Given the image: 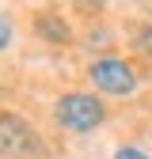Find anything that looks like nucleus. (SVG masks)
<instances>
[{
    "label": "nucleus",
    "mask_w": 152,
    "mask_h": 159,
    "mask_svg": "<svg viewBox=\"0 0 152 159\" xmlns=\"http://www.w3.org/2000/svg\"><path fill=\"white\" fill-rule=\"evenodd\" d=\"M107 117V106L99 102L95 95H65L61 102H57V121L72 133H91L99 129Z\"/></svg>",
    "instance_id": "obj_1"
},
{
    "label": "nucleus",
    "mask_w": 152,
    "mask_h": 159,
    "mask_svg": "<svg viewBox=\"0 0 152 159\" xmlns=\"http://www.w3.org/2000/svg\"><path fill=\"white\" fill-rule=\"evenodd\" d=\"M0 155H8V159H34V155H42L38 133L23 117L4 114V110H0Z\"/></svg>",
    "instance_id": "obj_2"
},
{
    "label": "nucleus",
    "mask_w": 152,
    "mask_h": 159,
    "mask_svg": "<svg viewBox=\"0 0 152 159\" xmlns=\"http://www.w3.org/2000/svg\"><path fill=\"white\" fill-rule=\"evenodd\" d=\"M91 84L103 95H133L137 91V72L122 57H103V61L91 65Z\"/></svg>",
    "instance_id": "obj_3"
},
{
    "label": "nucleus",
    "mask_w": 152,
    "mask_h": 159,
    "mask_svg": "<svg viewBox=\"0 0 152 159\" xmlns=\"http://www.w3.org/2000/svg\"><path fill=\"white\" fill-rule=\"evenodd\" d=\"M34 27H38V34H46L50 42H57V46H65V42H69V27H65V23H61V19H57L53 11H42Z\"/></svg>",
    "instance_id": "obj_4"
},
{
    "label": "nucleus",
    "mask_w": 152,
    "mask_h": 159,
    "mask_svg": "<svg viewBox=\"0 0 152 159\" xmlns=\"http://www.w3.org/2000/svg\"><path fill=\"white\" fill-rule=\"evenodd\" d=\"M8 46H12V23L0 19V49H8Z\"/></svg>",
    "instance_id": "obj_5"
},
{
    "label": "nucleus",
    "mask_w": 152,
    "mask_h": 159,
    "mask_svg": "<svg viewBox=\"0 0 152 159\" xmlns=\"http://www.w3.org/2000/svg\"><path fill=\"white\" fill-rule=\"evenodd\" d=\"M114 159H148V155L137 152V148H118V152H114Z\"/></svg>",
    "instance_id": "obj_6"
},
{
    "label": "nucleus",
    "mask_w": 152,
    "mask_h": 159,
    "mask_svg": "<svg viewBox=\"0 0 152 159\" xmlns=\"http://www.w3.org/2000/svg\"><path fill=\"white\" fill-rule=\"evenodd\" d=\"M141 49L152 57V27H141Z\"/></svg>",
    "instance_id": "obj_7"
}]
</instances>
